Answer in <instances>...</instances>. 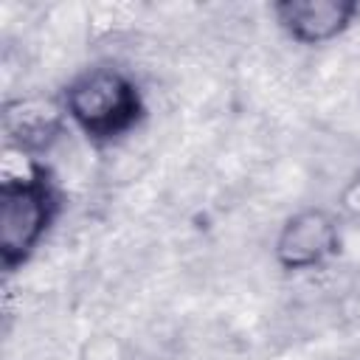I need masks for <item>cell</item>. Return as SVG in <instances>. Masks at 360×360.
I'll return each instance as SVG.
<instances>
[{
  "label": "cell",
  "instance_id": "3957f363",
  "mask_svg": "<svg viewBox=\"0 0 360 360\" xmlns=\"http://www.w3.org/2000/svg\"><path fill=\"white\" fill-rule=\"evenodd\" d=\"M343 242L340 219L329 208H301L284 219L278 228L273 256L276 264L287 273H307L323 267L332 256H338Z\"/></svg>",
  "mask_w": 360,
  "mask_h": 360
},
{
  "label": "cell",
  "instance_id": "5b68a950",
  "mask_svg": "<svg viewBox=\"0 0 360 360\" xmlns=\"http://www.w3.org/2000/svg\"><path fill=\"white\" fill-rule=\"evenodd\" d=\"M65 110L62 104H39V101H17L6 107V135L20 146V152L34 155L51 146V141L62 132Z\"/></svg>",
  "mask_w": 360,
  "mask_h": 360
},
{
  "label": "cell",
  "instance_id": "7a4b0ae2",
  "mask_svg": "<svg viewBox=\"0 0 360 360\" xmlns=\"http://www.w3.org/2000/svg\"><path fill=\"white\" fill-rule=\"evenodd\" d=\"M62 214V191L45 163L31 160L25 172L0 183V264L6 273L25 267Z\"/></svg>",
  "mask_w": 360,
  "mask_h": 360
},
{
  "label": "cell",
  "instance_id": "6da1fadb",
  "mask_svg": "<svg viewBox=\"0 0 360 360\" xmlns=\"http://www.w3.org/2000/svg\"><path fill=\"white\" fill-rule=\"evenodd\" d=\"M65 118L93 143L107 146L132 135L143 115L146 98L127 68L93 65L79 70L59 96Z\"/></svg>",
  "mask_w": 360,
  "mask_h": 360
},
{
  "label": "cell",
  "instance_id": "8992f818",
  "mask_svg": "<svg viewBox=\"0 0 360 360\" xmlns=\"http://www.w3.org/2000/svg\"><path fill=\"white\" fill-rule=\"evenodd\" d=\"M343 208L349 214H360V177L349 183V188L343 191Z\"/></svg>",
  "mask_w": 360,
  "mask_h": 360
},
{
  "label": "cell",
  "instance_id": "277c9868",
  "mask_svg": "<svg viewBox=\"0 0 360 360\" xmlns=\"http://www.w3.org/2000/svg\"><path fill=\"white\" fill-rule=\"evenodd\" d=\"M276 25L287 39L304 48L329 45L343 37L360 17L357 0H278L273 6Z\"/></svg>",
  "mask_w": 360,
  "mask_h": 360
}]
</instances>
